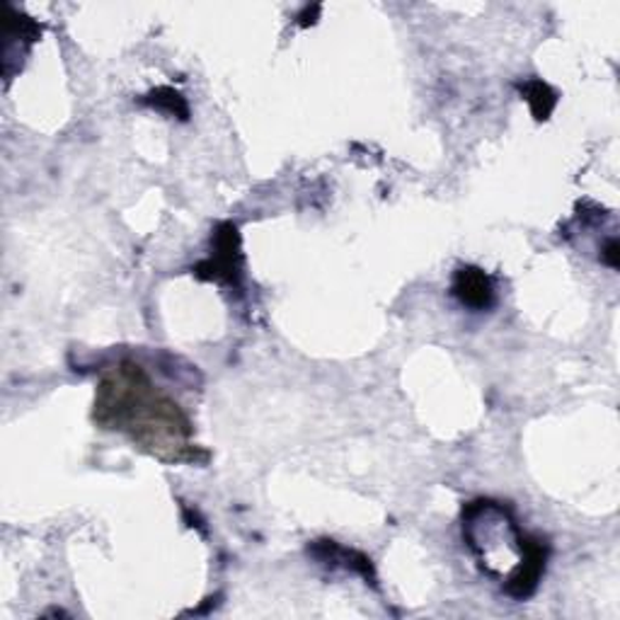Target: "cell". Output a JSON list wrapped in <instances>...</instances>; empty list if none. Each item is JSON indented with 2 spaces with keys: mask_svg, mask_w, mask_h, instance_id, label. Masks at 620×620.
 I'll return each instance as SVG.
<instances>
[{
  "mask_svg": "<svg viewBox=\"0 0 620 620\" xmlns=\"http://www.w3.org/2000/svg\"><path fill=\"white\" fill-rule=\"evenodd\" d=\"M524 100L529 102V107L533 112V117L539 121H545L547 117L553 115V109L557 105V92L547 86V82L539 80V78H531L526 80L524 86H519Z\"/></svg>",
  "mask_w": 620,
  "mask_h": 620,
  "instance_id": "6",
  "label": "cell"
},
{
  "mask_svg": "<svg viewBox=\"0 0 620 620\" xmlns=\"http://www.w3.org/2000/svg\"><path fill=\"white\" fill-rule=\"evenodd\" d=\"M602 262L611 267V270H618V241L611 237V241L606 243L604 253H602Z\"/></svg>",
  "mask_w": 620,
  "mask_h": 620,
  "instance_id": "8",
  "label": "cell"
},
{
  "mask_svg": "<svg viewBox=\"0 0 620 620\" xmlns=\"http://www.w3.org/2000/svg\"><path fill=\"white\" fill-rule=\"evenodd\" d=\"M451 294L456 296V301L463 308L470 310H488L494 306V282L488 272H482L480 267L465 264L458 267L453 274Z\"/></svg>",
  "mask_w": 620,
  "mask_h": 620,
  "instance_id": "4",
  "label": "cell"
},
{
  "mask_svg": "<svg viewBox=\"0 0 620 620\" xmlns=\"http://www.w3.org/2000/svg\"><path fill=\"white\" fill-rule=\"evenodd\" d=\"M308 553L315 557V560L325 563V565H339L345 567V570H351L364 577L369 584L376 586V572H374V565L366 555H361L357 551H349V547L337 545L335 541H318L308 547Z\"/></svg>",
  "mask_w": 620,
  "mask_h": 620,
  "instance_id": "5",
  "label": "cell"
},
{
  "mask_svg": "<svg viewBox=\"0 0 620 620\" xmlns=\"http://www.w3.org/2000/svg\"><path fill=\"white\" fill-rule=\"evenodd\" d=\"M211 243H214L211 257H206L204 262L194 267L192 270L194 276L202 279V282H216L241 292L243 253H241V233H237V225L231 221L219 223Z\"/></svg>",
  "mask_w": 620,
  "mask_h": 620,
  "instance_id": "3",
  "label": "cell"
},
{
  "mask_svg": "<svg viewBox=\"0 0 620 620\" xmlns=\"http://www.w3.org/2000/svg\"><path fill=\"white\" fill-rule=\"evenodd\" d=\"M141 105H146L155 112H163V115L168 117H178L182 121L190 119V105L188 100H184L178 90L172 88H155L151 90L146 98H141Z\"/></svg>",
  "mask_w": 620,
  "mask_h": 620,
  "instance_id": "7",
  "label": "cell"
},
{
  "mask_svg": "<svg viewBox=\"0 0 620 620\" xmlns=\"http://www.w3.org/2000/svg\"><path fill=\"white\" fill-rule=\"evenodd\" d=\"M92 422L121 431L141 451L163 463H199L209 453L192 441V422L170 396L153 386L137 361L124 359L109 369L95 390Z\"/></svg>",
  "mask_w": 620,
  "mask_h": 620,
  "instance_id": "1",
  "label": "cell"
},
{
  "mask_svg": "<svg viewBox=\"0 0 620 620\" xmlns=\"http://www.w3.org/2000/svg\"><path fill=\"white\" fill-rule=\"evenodd\" d=\"M463 541L468 543L482 574L498 580L506 596L524 602L535 594L551 551L539 535L521 529L509 506L494 500L465 504Z\"/></svg>",
  "mask_w": 620,
  "mask_h": 620,
  "instance_id": "2",
  "label": "cell"
}]
</instances>
